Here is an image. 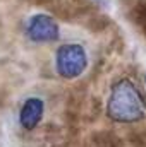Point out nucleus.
Here are the masks:
<instances>
[{
    "label": "nucleus",
    "instance_id": "1",
    "mask_svg": "<svg viewBox=\"0 0 146 147\" xmlns=\"http://www.w3.org/2000/svg\"><path fill=\"white\" fill-rule=\"evenodd\" d=\"M107 116L117 123H138L146 118V101L129 77L115 80L107 99Z\"/></svg>",
    "mask_w": 146,
    "mask_h": 147
},
{
    "label": "nucleus",
    "instance_id": "2",
    "mask_svg": "<svg viewBox=\"0 0 146 147\" xmlns=\"http://www.w3.org/2000/svg\"><path fill=\"white\" fill-rule=\"evenodd\" d=\"M53 63L62 79L74 80L88 69V51L81 43H64L57 48Z\"/></svg>",
    "mask_w": 146,
    "mask_h": 147
},
{
    "label": "nucleus",
    "instance_id": "3",
    "mask_svg": "<svg viewBox=\"0 0 146 147\" xmlns=\"http://www.w3.org/2000/svg\"><path fill=\"white\" fill-rule=\"evenodd\" d=\"M24 33L33 43H53L60 36V26L52 16L38 12L28 19Z\"/></svg>",
    "mask_w": 146,
    "mask_h": 147
},
{
    "label": "nucleus",
    "instance_id": "4",
    "mask_svg": "<svg viewBox=\"0 0 146 147\" xmlns=\"http://www.w3.org/2000/svg\"><path fill=\"white\" fill-rule=\"evenodd\" d=\"M45 115V103L40 98H28L19 110V125L24 130H35Z\"/></svg>",
    "mask_w": 146,
    "mask_h": 147
},
{
    "label": "nucleus",
    "instance_id": "5",
    "mask_svg": "<svg viewBox=\"0 0 146 147\" xmlns=\"http://www.w3.org/2000/svg\"><path fill=\"white\" fill-rule=\"evenodd\" d=\"M145 84H146V75H145Z\"/></svg>",
    "mask_w": 146,
    "mask_h": 147
}]
</instances>
